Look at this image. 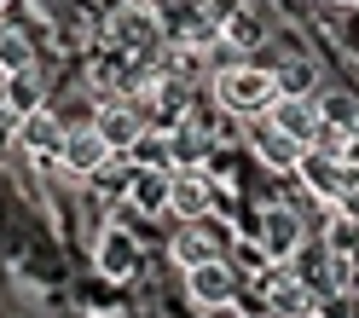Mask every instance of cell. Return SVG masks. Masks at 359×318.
<instances>
[{"mask_svg": "<svg viewBox=\"0 0 359 318\" xmlns=\"http://www.w3.org/2000/svg\"><path fill=\"white\" fill-rule=\"evenodd\" d=\"M273 81H278V99H313V64H307V58L278 64Z\"/></svg>", "mask_w": 359, "mask_h": 318, "instance_id": "17", "label": "cell"}, {"mask_svg": "<svg viewBox=\"0 0 359 318\" xmlns=\"http://www.w3.org/2000/svg\"><path fill=\"white\" fill-rule=\"evenodd\" d=\"M215 104L226 116L255 122L278 104V81H273V70H255V64H226V70H215Z\"/></svg>", "mask_w": 359, "mask_h": 318, "instance_id": "1", "label": "cell"}, {"mask_svg": "<svg viewBox=\"0 0 359 318\" xmlns=\"http://www.w3.org/2000/svg\"><path fill=\"white\" fill-rule=\"evenodd\" d=\"M302 243V220L296 214H284V209H273V220H266V255H290V249Z\"/></svg>", "mask_w": 359, "mask_h": 318, "instance_id": "18", "label": "cell"}, {"mask_svg": "<svg viewBox=\"0 0 359 318\" xmlns=\"http://www.w3.org/2000/svg\"><path fill=\"white\" fill-rule=\"evenodd\" d=\"M0 12H6V0H0Z\"/></svg>", "mask_w": 359, "mask_h": 318, "instance_id": "23", "label": "cell"}, {"mask_svg": "<svg viewBox=\"0 0 359 318\" xmlns=\"http://www.w3.org/2000/svg\"><path fill=\"white\" fill-rule=\"evenodd\" d=\"M296 174H302V186L319 197V202H342L348 197V156H325V151H302V163H296Z\"/></svg>", "mask_w": 359, "mask_h": 318, "instance_id": "3", "label": "cell"}, {"mask_svg": "<svg viewBox=\"0 0 359 318\" xmlns=\"http://www.w3.org/2000/svg\"><path fill=\"white\" fill-rule=\"evenodd\" d=\"M128 197H133V209H145V214H168V174L140 168L128 179Z\"/></svg>", "mask_w": 359, "mask_h": 318, "instance_id": "12", "label": "cell"}, {"mask_svg": "<svg viewBox=\"0 0 359 318\" xmlns=\"http://www.w3.org/2000/svg\"><path fill=\"white\" fill-rule=\"evenodd\" d=\"M353 249H359V220L330 214V255H353Z\"/></svg>", "mask_w": 359, "mask_h": 318, "instance_id": "20", "label": "cell"}, {"mask_svg": "<svg viewBox=\"0 0 359 318\" xmlns=\"http://www.w3.org/2000/svg\"><path fill=\"white\" fill-rule=\"evenodd\" d=\"M35 70V47L18 24H0V76H24Z\"/></svg>", "mask_w": 359, "mask_h": 318, "instance_id": "13", "label": "cell"}, {"mask_svg": "<svg viewBox=\"0 0 359 318\" xmlns=\"http://www.w3.org/2000/svg\"><path fill=\"white\" fill-rule=\"evenodd\" d=\"M64 139H70V127H64L53 110H35V116H24V133H18V145H24L41 168H53L64 156Z\"/></svg>", "mask_w": 359, "mask_h": 318, "instance_id": "6", "label": "cell"}, {"mask_svg": "<svg viewBox=\"0 0 359 318\" xmlns=\"http://www.w3.org/2000/svg\"><path fill=\"white\" fill-rule=\"evenodd\" d=\"M348 6H359V0H348Z\"/></svg>", "mask_w": 359, "mask_h": 318, "instance_id": "24", "label": "cell"}, {"mask_svg": "<svg viewBox=\"0 0 359 318\" xmlns=\"http://www.w3.org/2000/svg\"><path fill=\"white\" fill-rule=\"evenodd\" d=\"M250 145H255V156H261L266 168H290V174H296V163H302V145L290 139V133H278L266 116L250 122Z\"/></svg>", "mask_w": 359, "mask_h": 318, "instance_id": "8", "label": "cell"}, {"mask_svg": "<svg viewBox=\"0 0 359 318\" xmlns=\"http://www.w3.org/2000/svg\"><path fill=\"white\" fill-rule=\"evenodd\" d=\"M273 318H319V301H313L307 284H273Z\"/></svg>", "mask_w": 359, "mask_h": 318, "instance_id": "14", "label": "cell"}, {"mask_svg": "<svg viewBox=\"0 0 359 318\" xmlns=\"http://www.w3.org/2000/svg\"><path fill=\"white\" fill-rule=\"evenodd\" d=\"M209 209H215V186L197 168H174L168 174V214H180V220H209Z\"/></svg>", "mask_w": 359, "mask_h": 318, "instance_id": "4", "label": "cell"}, {"mask_svg": "<svg viewBox=\"0 0 359 318\" xmlns=\"http://www.w3.org/2000/svg\"><path fill=\"white\" fill-rule=\"evenodd\" d=\"M319 116H325L330 127H342V133H353V139H359V99H348V93H325V99H319Z\"/></svg>", "mask_w": 359, "mask_h": 318, "instance_id": "19", "label": "cell"}, {"mask_svg": "<svg viewBox=\"0 0 359 318\" xmlns=\"http://www.w3.org/2000/svg\"><path fill=\"white\" fill-rule=\"evenodd\" d=\"M186 295L197 301V312H203V307H220V301H238V272L215 255V261H203V266L186 272Z\"/></svg>", "mask_w": 359, "mask_h": 318, "instance_id": "5", "label": "cell"}, {"mask_svg": "<svg viewBox=\"0 0 359 318\" xmlns=\"http://www.w3.org/2000/svg\"><path fill=\"white\" fill-rule=\"evenodd\" d=\"M6 104L18 110V116H35V110H47V87H41V76H35V70L6 76Z\"/></svg>", "mask_w": 359, "mask_h": 318, "instance_id": "15", "label": "cell"}, {"mask_svg": "<svg viewBox=\"0 0 359 318\" xmlns=\"http://www.w3.org/2000/svg\"><path fill=\"white\" fill-rule=\"evenodd\" d=\"M266 122H273L278 133H290L302 151L319 139V127H325V116H319V99H278L273 110H266Z\"/></svg>", "mask_w": 359, "mask_h": 318, "instance_id": "7", "label": "cell"}, {"mask_svg": "<svg viewBox=\"0 0 359 318\" xmlns=\"http://www.w3.org/2000/svg\"><path fill=\"white\" fill-rule=\"evenodd\" d=\"M116 163V151L104 145V133L87 122V127H70V139H64V156H58V168L64 174H76V179H93L99 168Z\"/></svg>", "mask_w": 359, "mask_h": 318, "instance_id": "2", "label": "cell"}, {"mask_svg": "<svg viewBox=\"0 0 359 318\" xmlns=\"http://www.w3.org/2000/svg\"><path fill=\"white\" fill-rule=\"evenodd\" d=\"M168 255H174V266H180V272L203 266V261H215V232H209L203 220H186V226H180V232H174Z\"/></svg>", "mask_w": 359, "mask_h": 318, "instance_id": "10", "label": "cell"}, {"mask_svg": "<svg viewBox=\"0 0 359 318\" xmlns=\"http://www.w3.org/2000/svg\"><path fill=\"white\" fill-rule=\"evenodd\" d=\"M93 127L104 133V145L116 151V156H128L133 145H140V133H145V116H140V110H133V104H104Z\"/></svg>", "mask_w": 359, "mask_h": 318, "instance_id": "9", "label": "cell"}, {"mask_svg": "<svg viewBox=\"0 0 359 318\" xmlns=\"http://www.w3.org/2000/svg\"><path fill=\"white\" fill-rule=\"evenodd\" d=\"M197 318H243V307H238V301H220V307H203Z\"/></svg>", "mask_w": 359, "mask_h": 318, "instance_id": "22", "label": "cell"}, {"mask_svg": "<svg viewBox=\"0 0 359 318\" xmlns=\"http://www.w3.org/2000/svg\"><path fill=\"white\" fill-rule=\"evenodd\" d=\"M18 133H24V116H18V110H12L6 99H0V145H12Z\"/></svg>", "mask_w": 359, "mask_h": 318, "instance_id": "21", "label": "cell"}, {"mask_svg": "<svg viewBox=\"0 0 359 318\" xmlns=\"http://www.w3.org/2000/svg\"><path fill=\"white\" fill-rule=\"evenodd\" d=\"M220 41H226V47H238V53H255L261 41H266V29L255 24V12H250V6H238L226 24H220Z\"/></svg>", "mask_w": 359, "mask_h": 318, "instance_id": "16", "label": "cell"}, {"mask_svg": "<svg viewBox=\"0 0 359 318\" xmlns=\"http://www.w3.org/2000/svg\"><path fill=\"white\" fill-rule=\"evenodd\" d=\"M99 272H104V278H133V272H140V243H133L128 232H116V226H104V237H99Z\"/></svg>", "mask_w": 359, "mask_h": 318, "instance_id": "11", "label": "cell"}]
</instances>
